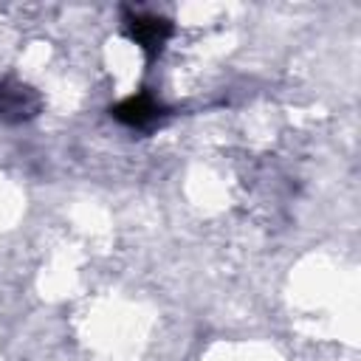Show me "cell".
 Returning <instances> with one entry per match:
<instances>
[{"mask_svg":"<svg viewBox=\"0 0 361 361\" xmlns=\"http://www.w3.org/2000/svg\"><path fill=\"white\" fill-rule=\"evenodd\" d=\"M155 113H158V107H155L149 99H144V96L130 99V102H124V104L116 110V116H118L121 121H127V124H144V121H149Z\"/></svg>","mask_w":361,"mask_h":361,"instance_id":"6da1fadb","label":"cell"}]
</instances>
